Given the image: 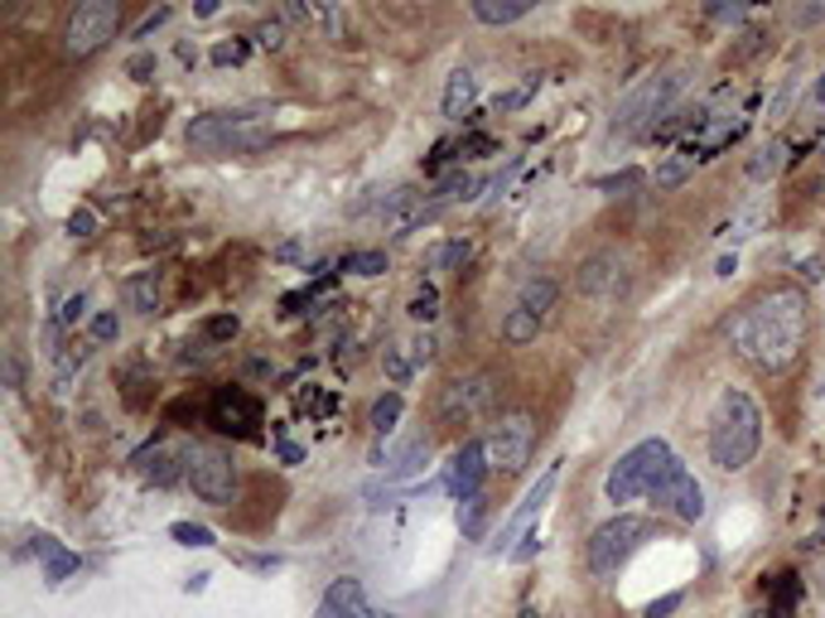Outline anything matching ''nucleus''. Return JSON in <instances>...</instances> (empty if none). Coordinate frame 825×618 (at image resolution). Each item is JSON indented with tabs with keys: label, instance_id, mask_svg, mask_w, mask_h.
<instances>
[{
	"label": "nucleus",
	"instance_id": "423d86ee",
	"mask_svg": "<svg viewBox=\"0 0 825 618\" xmlns=\"http://www.w3.org/2000/svg\"><path fill=\"white\" fill-rule=\"evenodd\" d=\"M647 537H652L647 517H633V513L609 517V523L589 537V571L594 575H618V565H623Z\"/></svg>",
	"mask_w": 825,
	"mask_h": 618
},
{
	"label": "nucleus",
	"instance_id": "39448f33",
	"mask_svg": "<svg viewBox=\"0 0 825 618\" xmlns=\"http://www.w3.org/2000/svg\"><path fill=\"white\" fill-rule=\"evenodd\" d=\"M686 88V72H666V78H652L618 106L613 116V136L633 141V136H657V116H666V106L676 102V92Z\"/></svg>",
	"mask_w": 825,
	"mask_h": 618
},
{
	"label": "nucleus",
	"instance_id": "a18cd8bd",
	"mask_svg": "<svg viewBox=\"0 0 825 618\" xmlns=\"http://www.w3.org/2000/svg\"><path fill=\"white\" fill-rule=\"evenodd\" d=\"M459 150H464V155H493L497 141H493V136H468L464 145H459Z\"/></svg>",
	"mask_w": 825,
	"mask_h": 618
},
{
	"label": "nucleus",
	"instance_id": "a211bd4d",
	"mask_svg": "<svg viewBox=\"0 0 825 618\" xmlns=\"http://www.w3.org/2000/svg\"><path fill=\"white\" fill-rule=\"evenodd\" d=\"M555 300H561V290H555L551 276H531V281L521 285V300H517V305L527 310V314H536V319L545 324V319H551V310H555Z\"/></svg>",
	"mask_w": 825,
	"mask_h": 618
},
{
	"label": "nucleus",
	"instance_id": "c85d7f7f",
	"mask_svg": "<svg viewBox=\"0 0 825 618\" xmlns=\"http://www.w3.org/2000/svg\"><path fill=\"white\" fill-rule=\"evenodd\" d=\"M468 257H473L468 241H444V247L430 251V261H425V266H430V271H444V266H464Z\"/></svg>",
	"mask_w": 825,
	"mask_h": 618
},
{
	"label": "nucleus",
	"instance_id": "7c9ffc66",
	"mask_svg": "<svg viewBox=\"0 0 825 618\" xmlns=\"http://www.w3.org/2000/svg\"><path fill=\"white\" fill-rule=\"evenodd\" d=\"M434 314H440V290L434 285H425L416 300H410V319H420V324H430Z\"/></svg>",
	"mask_w": 825,
	"mask_h": 618
},
{
	"label": "nucleus",
	"instance_id": "4468645a",
	"mask_svg": "<svg viewBox=\"0 0 825 618\" xmlns=\"http://www.w3.org/2000/svg\"><path fill=\"white\" fill-rule=\"evenodd\" d=\"M575 281L594 300H613V295H623V290H628V271H623V261H618L613 251H599V257H589L585 266H579Z\"/></svg>",
	"mask_w": 825,
	"mask_h": 618
},
{
	"label": "nucleus",
	"instance_id": "e433bc0d",
	"mask_svg": "<svg viewBox=\"0 0 825 618\" xmlns=\"http://www.w3.org/2000/svg\"><path fill=\"white\" fill-rule=\"evenodd\" d=\"M637 184H642L637 169H623V175H613V179H599L603 193H628V189H637Z\"/></svg>",
	"mask_w": 825,
	"mask_h": 618
},
{
	"label": "nucleus",
	"instance_id": "f3484780",
	"mask_svg": "<svg viewBox=\"0 0 825 618\" xmlns=\"http://www.w3.org/2000/svg\"><path fill=\"white\" fill-rule=\"evenodd\" d=\"M473 97H478V78H473L468 68H454V72H449V82H444V116L449 121H464L468 106H473Z\"/></svg>",
	"mask_w": 825,
	"mask_h": 618
},
{
	"label": "nucleus",
	"instance_id": "72a5a7b5",
	"mask_svg": "<svg viewBox=\"0 0 825 618\" xmlns=\"http://www.w3.org/2000/svg\"><path fill=\"white\" fill-rule=\"evenodd\" d=\"M72 571H78V555H72V551H64V555H58V561H48L44 580H48V585H64V580H68Z\"/></svg>",
	"mask_w": 825,
	"mask_h": 618
},
{
	"label": "nucleus",
	"instance_id": "a878e982",
	"mask_svg": "<svg viewBox=\"0 0 825 618\" xmlns=\"http://www.w3.org/2000/svg\"><path fill=\"white\" fill-rule=\"evenodd\" d=\"M402 392H386V396H377V402H372V430L377 435H392L396 430V420H402Z\"/></svg>",
	"mask_w": 825,
	"mask_h": 618
},
{
	"label": "nucleus",
	"instance_id": "6e6552de",
	"mask_svg": "<svg viewBox=\"0 0 825 618\" xmlns=\"http://www.w3.org/2000/svg\"><path fill=\"white\" fill-rule=\"evenodd\" d=\"M116 30H121V5H116V0H82V5L68 15L64 48L72 58H88V54H97V48L112 40Z\"/></svg>",
	"mask_w": 825,
	"mask_h": 618
},
{
	"label": "nucleus",
	"instance_id": "7ed1b4c3",
	"mask_svg": "<svg viewBox=\"0 0 825 618\" xmlns=\"http://www.w3.org/2000/svg\"><path fill=\"white\" fill-rule=\"evenodd\" d=\"M671 464H676L671 445H666V440H642L609 469V479H603V498H609V503H633V498H642V493L652 498V488L671 474Z\"/></svg>",
	"mask_w": 825,
	"mask_h": 618
},
{
	"label": "nucleus",
	"instance_id": "a19ab883",
	"mask_svg": "<svg viewBox=\"0 0 825 618\" xmlns=\"http://www.w3.org/2000/svg\"><path fill=\"white\" fill-rule=\"evenodd\" d=\"M386 372H392V382H406L410 378V362L396 353V348H386Z\"/></svg>",
	"mask_w": 825,
	"mask_h": 618
},
{
	"label": "nucleus",
	"instance_id": "58836bf2",
	"mask_svg": "<svg viewBox=\"0 0 825 618\" xmlns=\"http://www.w3.org/2000/svg\"><path fill=\"white\" fill-rule=\"evenodd\" d=\"M92 227H97V217H92L88 209H78V213L68 217V233H72V237H92Z\"/></svg>",
	"mask_w": 825,
	"mask_h": 618
},
{
	"label": "nucleus",
	"instance_id": "79ce46f5",
	"mask_svg": "<svg viewBox=\"0 0 825 618\" xmlns=\"http://www.w3.org/2000/svg\"><path fill=\"white\" fill-rule=\"evenodd\" d=\"M30 551H34V555H44V561H58V555H64V547H58L54 537H34V541H30Z\"/></svg>",
	"mask_w": 825,
	"mask_h": 618
},
{
	"label": "nucleus",
	"instance_id": "0eeeda50",
	"mask_svg": "<svg viewBox=\"0 0 825 618\" xmlns=\"http://www.w3.org/2000/svg\"><path fill=\"white\" fill-rule=\"evenodd\" d=\"M184 474H189V488L199 493L203 503L213 507H233L237 498V464L227 450L217 445H193L189 459H184Z\"/></svg>",
	"mask_w": 825,
	"mask_h": 618
},
{
	"label": "nucleus",
	"instance_id": "de8ad7c7",
	"mask_svg": "<svg viewBox=\"0 0 825 618\" xmlns=\"http://www.w3.org/2000/svg\"><path fill=\"white\" fill-rule=\"evenodd\" d=\"M145 72H155V58H150V54L131 58V78H136V82H145Z\"/></svg>",
	"mask_w": 825,
	"mask_h": 618
},
{
	"label": "nucleus",
	"instance_id": "b1692460",
	"mask_svg": "<svg viewBox=\"0 0 825 618\" xmlns=\"http://www.w3.org/2000/svg\"><path fill=\"white\" fill-rule=\"evenodd\" d=\"M796 599H802V580H796V575H778V580H772V609H768V618H792Z\"/></svg>",
	"mask_w": 825,
	"mask_h": 618
},
{
	"label": "nucleus",
	"instance_id": "1a4fd4ad",
	"mask_svg": "<svg viewBox=\"0 0 825 618\" xmlns=\"http://www.w3.org/2000/svg\"><path fill=\"white\" fill-rule=\"evenodd\" d=\"M531 445H536V426H531L527 411L502 416L493 426L488 440H483V450H488V469H497V474H521L527 459H531Z\"/></svg>",
	"mask_w": 825,
	"mask_h": 618
},
{
	"label": "nucleus",
	"instance_id": "8fccbe9b",
	"mask_svg": "<svg viewBox=\"0 0 825 618\" xmlns=\"http://www.w3.org/2000/svg\"><path fill=\"white\" fill-rule=\"evenodd\" d=\"M416 358H420V362H430V358H434V338H430V334H420V338H416Z\"/></svg>",
	"mask_w": 825,
	"mask_h": 618
},
{
	"label": "nucleus",
	"instance_id": "6ab92c4d",
	"mask_svg": "<svg viewBox=\"0 0 825 618\" xmlns=\"http://www.w3.org/2000/svg\"><path fill=\"white\" fill-rule=\"evenodd\" d=\"M696 165H705V155H700V145L690 141V145H681V150L671 155L662 169H657V189H676V184H686L690 175H696Z\"/></svg>",
	"mask_w": 825,
	"mask_h": 618
},
{
	"label": "nucleus",
	"instance_id": "9b49d317",
	"mask_svg": "<svg viewBox=\"0 0 825 618\" xmlns=\"http://www.w3.org/2000/svg\"><path fill=\"white\" fill-rule=\"evenodd\" d=\"M493 406V378L473 372V378H454L440 396V426H473L483 411Z\"/></svg>",
	"mask_w": 825,
	"mask_h": 618
},
{
	"label": "nucleus",
	"instance_id": "cd10ccee",
	"mask_svg": "<svg viewBox=\"0 0 825 618\" xmlns=\"http://www.w3.org/2000/svg\"><path fill=\"white\" fill-rule=\"evenodd\" d=\"M338 271H353V276H382L386 271V251H348L338 261Z\"/></svg>",
	"mask_w": 825,
	"mask_h": 618
},
{
	"label": "nucleus",
	"instance_id": "f03ea898",
	"mask_svg": "<svg viewBox=\"0 0 825 618\" xmlns=\"http://www.w3.org/2000/svg\"><path fill=\"white\" fill-rule=\"evenodd\" d=\"M762 445V411L748 392H738V386H730V392H720V402H714L710 411V459L720 469H730V474H738V469L754 464Z\"/></svg>",
	"mask_w": 825,
	"mask_h": 618
},
{
	"label": "nucleus",
	"instance_id": "4c0bfd02",
	"mask_svg": "<svg viewBox=\"0 0 825 618\" xmlns=\"http://www.w3.org/2000/svg\"><path fill=\"white\" fill-rule=\"evenodd\" d=\"M82 310H88V295H68V300H64V310H58V324H78V319H82Z\"/></svg>",
	"mask_w": 825,
	"mask_h": 618
},
{
	"label": "nucleus",
	"instance_id": "49530a36",
	"mask_svg": "<svg viewBox=\"0 0 825 618\" xmlns=\"http://www.w3.org/2000/svg\"><path fill=\"white\" fill-rule=\"evenodd\" d=\"M169 20V5H160V10H155V15H145L140 20V30H136V40H145V34H155V30H160V24Z\"/></svg>",
	"mask_w": 825,
	"mask_h": 618
},
{
	"label": "nucleus",
	"instance_id": "c03bdc74",
	"mask_svg": "<svg viewBox=\"0 0 825 618\" xmlns=\"http://www.w3.org/2000/svg\"><path fill=\"white\" fill-rule=\"evenodd\" d=\"M536 551H541V531H527V537H521V547L512 551V561H531Z\"/></svg>",
	"mask_w": 825,
	"mask_h": 618
},
{
	"label": "nucleus",
	"instance_id": "c9c22d12",
	"mask_svg": "<svg viewBox=\"0 0 825 618\" xmlns=\"http://www.w3.org/2000/svg\"><path fill=\"white\" fill-rule=\"evenodd\" d=\"M257 44L271 48V54H275V48H285V24L281 20H265L261 30H257Z\"/></svg>",
	"mask_w": 825,
	"mask_h": 618
},
{
	"label": "nucleus",
	"instance_id": "dca6fc26",
	"mask_svg": "<svg viewBox=\"0 0 825 618\" xmlns=\"http://www.w3.org/2000/svg\"><path fill=\"white\" fill-rule=\"evenodd\" d=\"M555 483H561V464H551V469H545V474H541V483H531V493H527V498H521V507H517L512 517H507L502 537H497V551H502L507 541H512V531H521V527L531 523V517L541 513V507H545V498H551V493H555Z\"/></svg>",
	"mask_w": 825,
	"mask_h": 618
},
{
	"label": "nucleus",
	"instance_id": "2eb2a0df",
	"mask_svg": "<svg viewBox=\"0 0 825 618\" xmlns=\"http://www.w3.org/2000/svg\"><path fill=\"white\" fill-rule=\"evenodd\" d=\"M314 618H372V604H368V589L358 585V580H334L329 589H324L319 599V614Z\"/></svg>",
	"mask_w": 825,
	"mask_h": 618
},
{
	"label": "nucleus",
	"instance_id": "4be33fe9",
	"mask_svg": "<svg viewBox=\"0 0 825 618\" xmlns=\"http://www.w3.org/2000/svg\"><path fill=\"white\" fill-rule=\"evenodd\" d=\"M531 15V0H512V5H493V0H473V20L483 24H517Z\"/></svg>",
	"mask_w": 825,
	"mask_h": 618
},
{
	"label": "nucleus",
	"instance_id": "3c124183",
	"mask_svg": "<svg viewBox=\"0 0 825 618\" xmlns=\"http://www.w3.org/2000/svg\"><path fill=\"white\" fill-rule=\"evenodd\" d=\"M5 382H10V386H20V353H10V358H5Z\"/></svg>",
	"mask_w": 825,
	"mask_h": 618
},
{
	"label": "nucleus",
	"instance_id": "393cba45",
	"mask_svg": "<svg viewBox=\"0 0 825 618\" xmlns=\"http://www.w3.org/2000/svg\"><path fill=\"white\" fill-rule=\"evenodd\" d=\"M126 300H131V310H140V314L160 310V281H155V271L150 276H136V281L126 285Z\"/></svg>",
	"mask_w": 825,
	"mask_h": 618
},
{
	"label": "nucleus",
	"instance_id": "2f4dec72",
	"mask_svg": "<svg viewBox=\"0 0 825 618\" xmlns=\"http://www.w3.org/2000/svg\"><path fill=\"white\" fill-rule=\"evenodd\" d=\"M169 537H174L179 547H213V531L193 527V523H174V527H169Z\"/></svg>",
	"mask_w": 825,
	"mask_h": 618
},
{
	"label": "nucleus",
	"instance_id": "f704fd0d",
	"mask_svg": "<svg viewBox=\"0 0 825 618\" xmlns=\"http://www.w3.org/2000/svg\"><path fill=\"white\" fill-rule=\"evenodd\" d=\"M116 334H121V319H116L112 310H102V314L92 319V338H97V344H112Z\"/></svg>",
	"mask_w": 825,
	"mask_h": 618
},
{
	"label": "nucleus",
	"instance_id": "5701e85b",
	"mask_svg": "<svg viewBox=\"0 0 825 618\" xmlns=\"http://www.w3.org/2000/svg\"><path fill=\"white\" fill-rule=\"evenodd\" d=\"M502 338H507V344H531V338H541V319H536V314H527V310H507V319H502Z\"/></svg>",
	"mask_w": 825,
	"mask_h": 618
},
{
	"label": "nucleus",
	"instance_id": "864d4df0",
	"mask_svg": "<svg viewBox=\"0 0 825 618\" xmlns=\"http://www.w3.org/2000/svg\"><path fill=\"white\" fill-rule=\"evenodd\" d=\"M816 106H825V72H821V82H816Z\"/></svg>",
	"mask_w": 825,
	"mask_h": 618
},
{
	"label": "nucleus",
	"instance_id": "5fc2aeb1",
	"mask_svg": "<svg viewBox=\"0 0 825 618\" xmlns=\"http://www.w3.org/2000/svg\"><path fill=\"white\" fill-rule=\"evenodd\" d=\"M372 618H396V614H382V609H372Z\"/></svg>",
	"mask_w": 825,
	"mask_h": 618
},
{
	"label": "nucleus",
	"instance_id": "f257e3e1",
	"mask_svg": "<svg viewBox=\"0 0 825 618\" xmlns=\"http://www.w3.org/2000/svg\"><path fill=\"white\" fill-rule=\"evenodd\" d=\"M811 310L806 295L792 285H778L768 295H758L754 305L734 319V348L744 362H754L758 372H787L806 348Z\"/></svg>",
	"mask_w": 825,
	"mask_h": 618
},
{
	"label": "nucleus",
	"instance_id": "20e7f679",
	"mask_svg": "<svg viewBox=\"0 0 825 618\" xmlns=\"http://www.w3.org/2000/svg\"><path fill=\"white\" fill-rule=\"evenodd\" d=\"M271 136L265 131V116L241 106V112H208V116H193L184 141L193 150H257V145Z\"/></svg>",
	"mask_w": 825,
	"mask_h": 618
},
{
	"label": "nucleus",
	"instance_id": "c756f323",
	"mask_svg": "<svg viewBox=\"0 0 825 618\" xmlns=\"http://www.w3.org/2000/svg\"><path fill=\"white\" fill-rule=\"evenodd\" d=\"M203 334H208V344H233V338L241 334V319L237 314H213V319L203 324Z\"/></svg>",
	"mask_w": 825,
	"mask_h": 618
},
{
	"label": "nucleus",
	"instance_id": "09e8293b",
	"mask_svg": "<svg viewBox=\"0 0 825 618\" xmlns=\"http://www.w3.org/2000/svg\"><path fill=\"white\" fill-rule=\"evenodd\" d=\"M714 20H744V5H710Z\"/></svg>",
	"mask_w": 825,
	"mask_h": 618
},
{
	"label": "nucleus",
	"instance_id": "ddd939ff",
	"mask_svg": "<svg viewBox=\"0 0 825 618\" xmlns=\"http://www.w3.org/2000/svg\"><path fill=\"white\" fill-rule=\"evenodd\" d=\"M483 479H488V450H483V440H473V445H464V450L454 454L444 483H449V493H454L459 503H468V498H478Z\"/></svg>",
	"mask_w": 825,
	"mask_h": 618
},
{
	"label": "nucleus",
	"instance_id": "bb28decb",
	"mask_svg": "<svg viewBox=\"0 0 825 618\" xmlns=\"http://www.w3.org/2000/svg\"><path fill=\"white\" fill-rule=\"evenodd\" d=\"M483 523H488V498L478 493V498H468L464 507H459V527H464L468 541H478L483 537Z\"/></svg>",
	"mask_w": 825,
	"mask_h": 618
},
{
	"label": "nucleus",
	"instance_id": "37998d69",
	"mask_svg": "<svg viewBox=\"0 0 825 618\" xmlns=\"http://www.w3.org/2000/svg\"><path fill=\"white\" fill-rule=\"evenodd\" d=\"M681 609V595H666V599H652L647 604V618H666V614H676Z\"/></svg>",
	"mask_w": 825,
	"mask_h": 618
},
{
	"label": "nucleus",
	"instance_id": "473e14b6",
	"mask_svg": "<svg viewBox=\"0 0 825 618\" xmlns=\"http://www.w3.org/2000/svg\"><path fill=\"white\" fill-rule=\"evenodd\" d=\"M778 165H782V141H772V145H762V150H758V160L748 165V175H754V179H768Z\"/></svg>",
	"mask_w": 825,
	"mask_h": 618
},
{
	"label": "nucleus",
	"instance_id": "9d476101",
	"mask_svg": "<svg viewBox=\"0 0 825 618\" xmlns=\"http://www.w3.org/2000/svg\"><path fill=\"white\" fill-rule=\"evenodd\" d=\"M208 426L217 435H237V440H257L261 435V402L247 386H217L208 402Z\"/></svg>",
	"mask_w": 825,
	"mask_h": 618
},
{
	"label": "nucleus",
	"instance_id": "ea45409f",
	"mask_svg": "<svg viewBox=\"0 0 825 618\" xmlns=\"http://www.w3.org/2000/svg\"><path fill=\"white\" fill-rule=\"evenodd\" d=\"M247 58V44H217L213 48V64H241Z\"/></svg>",
	"mask_w": 825,
	"mask_h": 618
},
{
	"label": "nucleus",
	"instance_id": "f8f14e48",
	"mask_svg": "<svg viewBox=\"0 0 825 618\" xmlns=\"http://www.w3.org/2000/svg\"><path fill=\"white\" fill-rule=\"evenodd\" d=\"M652 503L666 507L671 517H681V523H700V517H705V488H700L696 474H690L681 459H676L671 474L652 488Z\"/></svg>",
	"mask_w": 825,
	"mask_h": 618
},
{
	"label": "nucleus",
	"instance_id": "412c9836",
	"mask_svg": "<svg viewBox=\"0 0 825 618\" xmlns=\"http://www.w3.org/2000/svg\"><path fill=\"white\" fill-rule=\"evenodd\" d=\"M136 464H140V474L150 483H160V488H169V483L179 479V459L169 450H155V445H145V450L136 454Z\"/></svg>",
	"mask_w": 825,
	"mask_h": 618
},
{
	"label": "nucleus",
	"instance_id": "aec40b11",
	"mask_svg": "<svg viewBox=\"0 0 825 618\" xmlns=\"http://www.w3.org/2000/svg\"><path fill=\"white\" fill-rule=\"evenodd\" d=\"M285 20H300V24H319V30H329V40H338L343 34V24H348V15L338 5H285Z\"/></svg>",
	"mask_w": 825,
	"mask_h": 618
},
{
	"label": "nucleus",
	"instance_id": "603ef678",
	"mask_svg": "<svg viewBox=\"0 0 825 618\" xmlns=\"http://www.w3.org/2000/svg\"><path fill=\"white\" fill-rule=\"evenodd\" d=\"M802 276L806 281H821V261H802Z\"/></svg>",
	"mask_w": 825,
	"mask_h": 618
}]
</instances>
